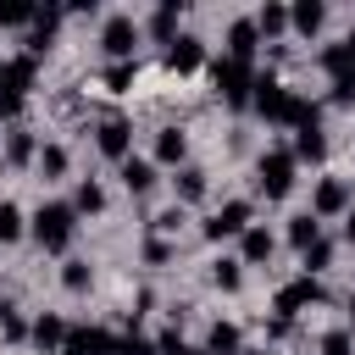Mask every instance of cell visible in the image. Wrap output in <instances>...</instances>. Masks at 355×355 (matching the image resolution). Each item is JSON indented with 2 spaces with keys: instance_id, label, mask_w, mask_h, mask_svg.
<instances>
[{
  "instance_id": "cell-41",
  "label": "cell",
  "mask_w": 355,
  "mask_h": 355,
  "mask_svg": "<svg viewBox=\"0 0 355 355\" xmlns=\"http://www.w3.org/2000/svg\"><path fill=\"white\" fill-rule=\"evenodd\" d=\"M333 100L349 105V100H355V78H333Z\"/></svg>"
},
{
  "instance_id": "cell-39",
  "label": "cell",
  "mask_w": 355,
  "mask_h": 355,
  "mask_svg": "<svg viewBox=\"0 0 355 355\" xmlns=\"http://www.w3.org/2000/svg\"><path fill=\"white\" fill-rule=\"evenodd\" d=\"M116 355H155V338H139V333H128V338H116Z\"/></svg>"
},
{
  "instance_id": "cell-29",
  "label": "cell",
  "mask_w": 355,
  "mask_h": 355,
  "mask_svg": "<svg viewBox=\"0 0 355 355\" xmlns=\"http://www.w3.org/2000/svg\"><path fill=\"white\" fill-rule=\"evenodd\" d=\"M28 333H33V327L22 322V311H17V305H0V338L17 344V338H28Z\"/></svg>"
},
{
  "instance_id": "cell-10",
  "label": "cell",
  "mask_w": 355,
  "mask_h": 355,
  "mask_svg": "<svg viewBox=\"0 0 355 355\" xmlns=\"http://www.w3.org/2000/svg\"><path fill=\"white\" fill-rule=\"evenodd\" d=\"M349 211V183L344 178H322L311 194V216H344Z\"/></svg>"
},
{
  "instance_id": "cell-28",
  "label": "cell",
  "mask_w": 355,
  "mask_h": 355,
  "mask_svg": "<svg viewBox=\"0 0 355 355\" xmlns=\"http://www.w3.org/2000/svg\"><path fill=\"white\" fill-rule=\"evenodd\" d=\"M100 205H105V189L83 178V183H78V194H72V211H83V216H89V211H100Z\"/></svg>"
},
{
  "instance_id": "cell-17",
  "label": "cell",
  "mask_w": 355,
  "mask_h": 355,
  "mask_svg": "<svg viewBox=\"0 0 355 355\" xmlns=\"http://www.w3.org/2000/svg\"><path fill=\"white\" fill-rule=\"evenodd\" d=\"M272 244H277V239H272L266 227H255V222H250V227H244V239H239V250H244L239 261H244V266H255V261H266V255H272Z\"/></svg>"
},
{
  "instance_id": "cell-13",
  "label": "cell",
  "mask_w": 355,
  "mask_h": 355,
  "mask_svg": "<svg viewBox=\"0 0 355 355\" xmlns=\"http://www.w3.org/2000/svg\"><path fill=\"white\" fill-rule=\"evenodd\" d=\"M200 61H205V44H200L194 33H178V39L166 44V67H172V72H194Z\"/></svg>"
},
{
  "instance_id": "cell-30",
  "label": "cell",
  "mask_w": 355,
  "mask_h": 355,
  "mask_svg": "<svg viewBox=\"0 0 355 355\" xmlns=\"http://www.w3.org/2000/svg\"><path fill=\"white\" fill-rule=\"evenodd\" d=\"M39 172H44V178H61V172H67V150H61V144H39Z\"/></svg>"
},
{
  "instance_id": "cell-19",
  "label": "cell",
  "mask_w": 355,
  "mask_h": 355,
  "mask_svg": "<svg viewBox=\"0 0 355 355\" xmlns=\"http://www.w3.org/2000/svg\"><path fill=\"white\" fill-rule=\"evenodd\" d=\"M205 349H211V355H244V344H239V327H233V322H211V333H205Z\"/></svg>"
},
{
  "instance_id": "cell-8",
  "label": "cell",
  "mask_w": 355,
  "mask_h": 355,
  "mask_svg": "<svg viewBox=\"0 0 355 355\" xmlns=\"http://www.w3.org/2000/svg\"><path fill=\"white\" fill-rule=\"evenodd\" d=\"M250 216H255V211H250V200H227V205H222V211H216V216L205 222V239H233V233L244 239Z\"/></svg>"
},
{
  "instance_id": "cell-37",
  "label": "cell",
  "mask_w": 355,
  "mask_h": 355,
  "mask_svg": "<svg viewBox=\"0 0 355 355\" xmlns=\"http://www.w3.org/2000/svg\"><path fill=\"white\" fill-rule=\"evenodd\" d=\"M155 355H194V349L183 344V333H178V327H166V333L155 338Z\"/></svg>"
},
{
  "instance_id": "cell-36",
  "label": "cell",
  "mask_w": 355,
  "mask_h": 355,
  "mask_svg": "<svg viewBox=\"0 0 355 355\" xmlns=\"http://www.w3.org/2000/svg\"><path fill=\"white\" fill-rule=\"evenodd\" d=\"M61 283H67L72 294H78V288H89V261H67V266H61Z\"/></svg>"
},
{
  "instance_id": "cell-1",
  "label": "cell",
  "mask_w": 355,
  "mask_h": 355,
  "mask_svg": "<svg viewBox=\"0 0 355 355\" xmlns=\"http://www.w3.org/2000/svg\"><path fill=\"white\" fill-rule=\"evenodd\" d=\"M72 233H78V211H72V205L44 200V205L33 211V239H39V250H67Z\"/></svg>"
},
{
  "instance_id": "cell-23",
  "label": "cell",
  "mask_w": 355,
  "mask_h": 355,
  "mask_svg": "<svg viewBox=\"0 0 355 355\" xmlns=\"http://www.w3.org/2000/svg\"><path fill=\"white\" fill-rule=\"evenodd\" d=\"M316 239H322V216H311V211H305V216H294V222H288V244H294L300 255H305Z\"/></svg>"
},
{
  "instance_id": "cell-25",
  "label": "cell",
  "mask_w": 355,
  "mask_h": 355,
  "mask_svg": "<svg viewBox=\"0 0 355 355\" xmlns=\"http://www.w3.org/2000/svg\"><path fill=\"white\" fill-rule=\"evenodd\" d=\"M255 28H261L266 39H272V33H283V28H288V6H277V0H266V6L255 11Z\"/></svg>"
},
{
  "instance_id": "cell-42",
  "label": "cell",
  "mask_w": 355,
  "mask_h": 355,
  "mask_svg": "<svg viewBox=\"0 0 355 355\" xmlns=\"http://www.w3.org/2000/svg\"><path fill=\"white\" fill-rule=\"evenodd\" d=\"M266 333H272V338H288V333H294V322H288V316H272V322H266Z\"/></svg>"
},
{
  "instance_id": "cell-32",
  "label": "cell",
  "mask_w": 355,
  "mask_h": 355,
  "mask_svg": "<svg viewBox=\"0 0 355 355\" xmlns=\"http://www.w3.org/2000/svg\"><path fill=\"white\" fill-rule=\"evenodd\" d=\"M11 239H22V211L11 200H0V244H11Z\"/></svg>"
},
{
  "instance_id": "cell-18",
  "label": "cell",
  "mask_w": 355,
  "mask_h": 355,
  "mask_svg": "<svg viewBox=\"0 0 355 355\" xmlns=\"http://www.w3.org/2000/svg\"><path fill=\"white\" fill-rule=\"evenodd\" d=\"M144 28H150L161 44H172V39H178V0H161V6L150 11V22H144Z\"/></svg>"
},
{
  "instance_id": "cell-9",
  "label": "cell",
  "mask_w": 355,
  "mask_h": 355,
  "mask_svg": "<svg viewBox=\"0 0 355 355\" xmlns=\"http://www.w3.org/2000/svg\"><path fill=\"white\" fill-rule=\"evenodd\" d=\"M94 144H100V155L128 161V155H133V128H128L122 116H105V122H100V133H94Z\"/></svg>"
},
{
  "instance_id": "cell-21",
  "label": "cell",
  "mask_w": 355,
  "mask_h": 355,
  "mask_svg": "<svg viewBox=\"0 0 355 355\" xmlns=\"http://www.w3.org/2000/svg\"><path fill=\"white\" fill-rule=\"evenodd\" d=\"M6 161H11V166L39 161V144H33V133H28V128H11V133H6Z\"/></svg>"
},
{
  "instance_id": "cell-46",
  "label": "cell",
  "mask_w": 355,
  "mask_h": 355,
  "mask_svg": "<svg viewBox=\"0 0 355 355\" xmlns=\"http://www.w3.org/2000/svg\"><path fill=\"white\" fill-rule=\"evenodd\" d=\"M244 355H261V349H244Z\"/></svg>"
},
{
  "instance_id": "cell-33",
  "label": "cell",
  "mask_w": 355,
  "mask_h": 355,
  "mask_svg": "<svg viewBox=\"0 0 355 355\" xmlns=\"http://www.w3.org/2000/svg\"><path fill=\"white\" fill-rule=\"evenodd\" d=\"M239 266H244V261H216V266H211V283H216V288H239V283H244Z\"/></svg>"
},
{
  "instance_id": "cell-44",
  "label": "cell",
  "mask_w": 355,
  "mask_h": 355,
  "mask_svg": "<svg viewBox=\"0 0 355 355\" xmlns=\"http://www.w3.org/2000/svg\"><path fill=\"white\" fill-rule=\"evenodd\" d=\"M344 239H349V244H355V205H349V211H344Z\"/></svg>"
},
{
  "instance_id": "cell-45",
  "label": "cell",
  "mask_w": 355,
  "mask_h": 355,
  "mask_svg": "<svg viewBox=\"0 0 355 355\" xmlns=\"http://www.w3.org/2000/svg\"><path fill=\"white\" fill-rule=\"evenodd\" d=\"M55 355H78V349H55Z\"/></svg>"
},
{
  "instance_id": "cell-14",
  "label": "cell",
  "mask_w": 355,
  "mask_h": 355,
  "mask_svg": "<svg viewBox=\"0 0 355 355\" xmlns=\"http://www.w3.org/2000/svg\"><path fill=\"white\" fill-rule=\"evenodd\" d=\"M67 349H78V355H116V338L105 327H72L67 333Z\"/></svg>"
},
{
  "instance_id": "cell-40",
  "label": "cell",
  "mask_w": 355,
  "mask_h": 355,
  "mask_svg": "<svg viewBox=\"0 0 355 355\" xmlns=\"http://www.w3.org/2000/svg\"><path fill=\"white\" fill-rule=\"evenodd\" d=\"M155 227H161V233H178V227H183V211H178V205H172V211H161V216H155Z\"/></svg>"
},
{
  "instance_id": "cell-22",
  "label": "cell",
  "mask_w": 355,
  "mask_h": 355,
  "mask_svg": "<svg viewBox=\"0 0 355 355\" xmlns=\"http://www.w3.org/2000/svg\"><path fill=\"white\" fill-rule=\"evenodd\" d=\"M122 183H128L133 194H144V189L155 183V161H144V155H128V161H122Z\"/></svg>"
},
{
  "instance_id": "cell-35",
  "label": "cell",
  "mask_w": 355,
  "mask_h": 355,
  "mask_svg": "<svg viewBox=\"0 0 355 355\" xmlns=\"http://www.w3.org/2000/svg\"><path fill=\"white\" fill-rule=\"evenodd\" d=\"M327 261H333V244H327V239H316V244H311V250H305V272H311V277H316V272H322V266H327Z\"/></svg>"
},
{
  "instance_id": "cell-34",
  "label": "cell",
  "mask_w": 355,
  "mask_h": 355,
  "mask_svg": "<svg viewBox=\"0 0 355 355\" xmlns=\"http://www.w3.org/2000/svg\"><path fill=\"white\" fill-rule=\"evenodd\" d=\"M322 355H355V338L344 327H333V333H322Z\"/></svg>"
},
{
  "instance_id": "cell-4",
  "label": "cell",
  "mask_w": 355,
  "mask_h": 355,
  "mask_svg": "<svg viewBox=\"0 0 355 355\" xmlns=\"http://www.w3.org/2000/svg\"><path fill=\"white\" fill-rule=\"evenodd\" d=\"M211 83H216V94H222L227 105H250V89H255V78H250V67H244V61H233V55L211 61Z\"/></svg>"
},
{
  "instance_id": "cell-47",
  "label": "cell",
  "mask_w": 355,
  "mask_h": 355,
  "mask_svg": "<svg viewBox=\"0 0 355 355\" xmlns=\"http://www.w3.org/2000/svg\"><path fill=\"white\" fill-rule=\"evenodd\" d=\"M194 355H211V349H194Z\"/></svg>"
},
{
  "instance_id": "cell-26",
  "label": "cell",
  "mask_w": 355,
  "mask_h": 355,
  "mask_svg": "<svg viewBox=\"0 0 355 355\" xmlns=\"http://www.w3.org/2000/svg\"><path fill=\"white\" fill-rule=\"evenodd\" d=\"M322 67H327V72H333V78H355V55H349V50H344V39H338V44H327V50H322Z\"/></svg>"
},
{
  "instance_id": "cell-20",
  "label": "cell",
  "mask_w": 355,
  "mask_h": 355,
  "mask_svg": "<svg viewBox=\"0 0 355 355\" xmlns=\"http://www.w3.org/2000/svg\"><path fill=\"white\" fill-rule=\"evenodd\" d=\"M322 22H327V6H322V0H300V6L288 11V28H300V33H316Z\"/></svg>"
},
{
  "instance_id": "cell-12",
  "label": "cell",
  "mask_w": 355,
  "mask_h": 355,
  "mask_svg": "<svg viewBox=\"0 0 355 355\" xmlns=\"http://www.w3.org/2000/svg\"><path fill=\"white\" fill-rule=\"evenodd\" d=\"M255 44H261V28H255V17H239V22L227 28V55L250 67V55H255Z\"/></svg>"
},
{
  "instance_id": "cell-3",
  "label": "cell",
  "mask_w": 355,
  "mask_h": 355,
  "mask_svg": "<svg viewBox=\"0 0 355 355\" xmlns=\"http://www.w3.org/2000/svg\"><path fill=\"white\" fill-rule=\"evenodd\" d=\"M33 67H39V61H33L28 50L11 55V61H0V111H6V116L22 111V89L33 83Z\"/></svg>"
},
{
  "instance_id": "cell-5",
  "label": "cell",
  "mask_w": 355,
  "mask_h": 355,
  "mask_svg": "<svg viewBox=\"0 0 355 355\" xmlns=\"http://www.w3.org/2000/svg\"><path fill=\"white\" fill-rule=\"evenodd\" d=\"M250 105L266 116V122H288V111H294V94L266 72V78H255V89H250Z\"/></svg>"
},
{
  "instance_id": "cell-7",
  "label": "cell",
  "mask_w": 355,
  "mask_h": 355,
  "mask_svg": "<svg viewBox=\"0 0 355 355\" xmlns=\"http://www.w3.org/2000/svg\"><path fill=\"white\" fill-rule=\"evenodd\" d=\"M100 44H105V55H116V61H128L133 55V44H139V22L133 17H105V28H100Z\"/></svg>"
},
{
  "instance_id": "cell-27",
  "label": "cell",
  "mask_w": 355,
  "mask_h": 355,
  "mask_svg": "<svg viewBox=\"0 0 355 355\" xmlns=\"http://www.w3.org/2000/svg\"><path fill=\"white\" fill-rule=\"evenodd\" d=\"M33 0H0V28H22V22H33Z\"/></svg>"
},
{
  "instance_id": "cell-6",
  "label": "cell",
  "mask_w": 355,
  "mask_h": 355,
  "mask_svg": "<svg viewBox=\"0 0 355 355\" xmlns=\"http://www.w3.org/2000/svg\"><path fill=\"white\" fill-rule=\"evenodd\" d=\"M316 300H322V283H316L311 272H300V277H288V283L277 288V300H272V311L294 322V311H305V305H316Z\"/></svg>"
},
{
  "instance_id": "cell-38",
  "label": "cell",
  "mask_w": 355,
  "mask_h": 355,
  "mask_svg": "<svg viewBox=\"0 0 355 355\" xmlns=\"http://www.w3.org/2000/svg\"><path fill=\"white\" fill-rule=\"evenodd\" d=\"M133 72H139L133 61H111V67H105V83H111V89H128V83H133Z\"/></svg>"
},
{
  "instance_id": "cell-11",
  "label": "cell",
  "mask_w": 355,
  "mask_h": 355,
  "mask_svg": "<svg viewBox=\"0 0 355 355\" xmlns=\"http://www.w3.org/2000/svg\"><path fill=\"white\" fill-rule=\"evenodd\" d=\"M55 28H61V6H39V11H33V22H28V55H33V61L50 50Z\"/></svg>"
},
{
  "instance_id": "cell-16",
  "label": "cell",
  "mask_w": 355,
  "mask_h": 355,
  "mask_svg": "<svg viewBox=\"0 0 355 355\" xmlns=\"http://www.w3.org/2000/svg\"><path fill=\"white\" fill-rule=\"evenodd\" d=\"M322 155H327L322 122H311V128H294V161H322Z\"/></svg>"
},
{
  "instance_id": "cell-24",
  "label": "cell",
  "mask_w": 355,
  "mask_h": 355,
  "mask_svg": "<svg viewBox=\"0 0 355 355\" xmlns=\"http://www.w3.org/2000/svg\"><path fill=\"white\" fill-rule=\"evenodd\" d=\"M183 150H189V139H183L178 128H161V133H155V161L178 166V161H183Z\"/></svg>"
},
{
  "instance_id": "cell-43",
  "label": "cell",
  "mask_w": 355,
  "mask_h": 355,
  "mask_svg": "<svg viewBox=\"0 0 355 355\" xmlns=\"http://www.w3.org/2000/svg\"><path fill=\"white\" fill-rule=\"evenodd\" d=\"M166 255H172V250H166L161 239H150V244H144V261H166Z\"/></svg>"
},
{
  "instance_id": "cell-15",
  "label": "cell",
  "mask_w": 355,
  "mask_h": 355,
  "mask_svg": "<svg viewBox=\"0 0 355 355\" xmlns=\"http://www.w3.org/2000/svg\"><path fill=\"white\" fill-rule=\"evenodd\" d=\"M67 333H72V327H67V322H61V316H39V322H33V333H28V338H33V344H39V349H50V355H55V349H67Z\"/></svg>"
},
{
  "instance_id": "cell-31",
  "label": "cell",
  "mask_w": 355,
  "mask_h": 355,
  "mask_svg": "<svg viewBox=\"0 0 355 355\" xmlns=\"http://www.w3.org/2000/svg\"><path fill=\"white\" fill-rule=\"evenodd\" d=\"M200 194H205V172L200 166H183L178 172V200H200Z\"/></svg>"
},
{
  "instance_id": "cell-2",
  "label": "cell",
  "mask_w": 355,
  "mask_h": 355,
  "mask_svg": "<svg viewBox=\"0 0 355 355\" xmlns=\"http://www.w3.org/2000/svg\"><path fill=\"white\" fill-rule=\"evenodd\" d=\"M255 189H261L266 200H283V194L294 189V150H266L261 166H255Z\"/></svg>"
}]
</instances>
